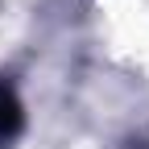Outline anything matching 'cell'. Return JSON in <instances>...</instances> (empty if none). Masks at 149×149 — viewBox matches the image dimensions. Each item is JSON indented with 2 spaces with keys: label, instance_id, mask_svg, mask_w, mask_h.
I'll return each instance as SVG.
<instances>
[{
  "label": "cell",
  "instance_id": "cell-1",
  "mask_svg": "<svg viewBox=\"0 0 149 149\" xmlns=\"http://www.w3.org/2000/svg\"><path fill=\"white\" fill-rule=\"evenodd\" d=\"M17 124H21V104H17L13 87L0 83V133H13Z\"/></svg>",
  "mask_w": 149,
  "mask_h": 149
}]
</instances>
